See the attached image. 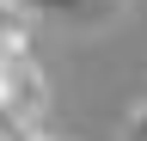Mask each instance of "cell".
<instances>
[{"mask_svg": "<svg viewBox=\"0 0 147 141\" xmlns=\"http://www.w3.org/2000/svg\"><path fill=\"white\" fill-rule=\"evenodd\" d=\"M31 141H49V135H31Z\"/></svg>", "mask_w": 147, "mask_h": 141, "instance_id": "4", "label": "cell"}, {"mask_svg": "<svg viewBox=\"0 0 147 141\" xmlns=\"http://www.w3.org/2000/svg\"><path fill=\"white\" fill-rule=\"evenodd\" d=\"M6 12H18V6H43V12H55V6H74V0H0Z\"/></svg>", "mask_w": 147, "mask_h": 141, "instance_id": "3", "label": "cell"}, {"mask_svg": "<svg viewBox=\"0 0 147 141\" xmlns=\"http://www.w3.org/2000/svg\"><path fill=\"white\" fill-rule=\"evenodd\" d=\"M0 141H6V135H0Z\"/></svg>", "mask_w": 147, "mask_h": 141, "instance_id": "5", "label": "cell"}, {"mask_svg": "<svg viewBox=\"0 0 147 141\" xmlns=\"http://www.w3.org/2000/svg\"><path fill=\"white\" fill-rule=\"evenodd\" d=\"M0 117L12 123L18 141L43 135V123H49V74L31 55L25 19L6 12V6H0Z\"/></svg>", "mask_w": 147, "mask_h": 141, "instance_id": "1", "label": "cell"}, {"mask_svg": "<svg viewBox=\"0 0 147 141\" xmlns=\"http://www.w3.org/2000/svg\"><path fill=\"white\" fill-rule=\"evenodd\" d=\"M123 135H129V141H147V104H135V111H129V123H123Z\"/></svg>", "mask_w": 147, "mask_h": 141, "instance_id": "2", "label": "cell"}]
</instances>
